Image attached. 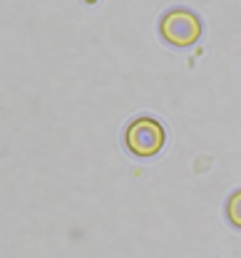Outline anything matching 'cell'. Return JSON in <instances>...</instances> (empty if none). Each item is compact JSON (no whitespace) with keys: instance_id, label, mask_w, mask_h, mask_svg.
<instances>
[{"instance_id":"2","label":"cell","mask_w":241,"mask_h":258,"mask_svg":"<svg viewBox=\"0 0 241 258\" xmlns=\"http://www.w3.org/2000/svg\"><path fill=\"white\" fill-rule=\"evenodd\" d=\"M159 35L172 47H189L202 37V20L187 8H172L162 15Z\"/></svg>"},{"instance_id":"1","label":"cell","mask_w":241,"mask_h":258,"mask_svg":"<svg viewBox=\"0 0 241 258\" xmlns=\"http://www.w3.org/2000/svg\"><path fill=\"white\" fill-rule=\"evenodd\" d=\"M164 142H167V132L154 117H137L125 129V147L130 154H135L139 159L157 157Z\"/></svg>"},{"instance_id":"3","label":"cell","mask_w":241,"mask_h":258,"mask_svg":"<svg viewBox=\"0 0 241 258\" xmlns=\"http://www.w3.org/2000/svg\"><path fill=\"white\" fill-rule=\"evenodd\" d=\"M226 219L231 221L234 228H241V189L231 194L226 201Z\"/></svg>"}]
</instances>
